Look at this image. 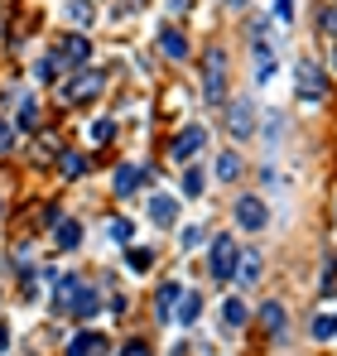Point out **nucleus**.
I'll return each instance as SVG.
<instances>
[{
  "instance_id": "nucleus-3",
  "label": "nucleus",
  "mask_w": 337,
  "mask_h": 356,
  "mask_svg": "<svg viewBox=\"0 0 337 356\" xmlns=\"http://www.w3.org/2000/svg\"><path fill=\"white\" fill-rule=\"evenodd\" d=\"M236 260H241V245H236L231 236L212 241V280H217V284H226V280L236 275Z\"/></svg>"
},
{
  "instance_id": "nucleus-35",
  "label": "nucleus",
  "mask_w": 337,
  "mask_h": 356,
  "mask_svg": "<svg viewBox=\"0 0 337 356\" xmlns=\"http://www.w3.org/2000/svg\"><path fill=\"white\" fill-rule=\"evenodd\" d=\"M5 347H10V327L0 323V352H5Z\"/></svg>"
},
{
  "instance_id": "nucleus-22",
  "label": "nucleus",
  "mask_w": 337,
  "mask_h": 356,
  "mask_svg": "<svg viewBox=\"0 0 337 356\" xmlns=\"http://www.w3.org/2000/svg\"><path fill=\"white\" fill-rule=\"evenodd\" d=\"M72 313H77V318L97 313V289H87V284H82V289H77V298H72Z\"/></svg>"
},
{
  "instance_id": "nucleus-12",
  "label": "nucleus",
  "mask_w": 337,
  "mask_h": 356,
  "mask_svg": "<svg viewBox=\"0 0 337 356\" xmlns=\"http://www.w3.org/2000/svg\"><path fill=\"white\" fill-rule=\"evenodd\" d=\"M203 140H207V130H198V125H188V130H183V135H178L173 145H168V154H173V159H188V154H193V149H198Z\"/></svg>"
},
{
  "instance_id": "nucleus-11",
  "label": "nucleus",
  "mask_w": 337,
  "mask_h": 356,
  "mask_svg": "<svg viewBox=\"0 0 337 356\" xmlns=\"http://www.w3.org/2000/svg\"><path fill=\"white\" fill-rule=\"evenodd\" d=\"M183 303V284H164L159 294H155V313H159V323H168L173 318V308Z\"/></svg>"
},
{
  "instance_id": "nucleus-32",
  "label": "nucleus",
  "mask_w": 337,
  "mask_h": 356,
  "mask_svg": "<svg viewBox=\"0 0 337 356\" xmlns=\"http://www.w3.org/2000/svg\"><path fill=\"white\" fill-rule=\"evenodd\" d=\"M116 356H150V342H140V337H135V342H125Z\"/></svg>"
},
{
  "instance_id": "nucleus-21",
  "label": "nucleus",
  "mask_w": 337,
  "mask_h": 356,
  "mask_svg": "<svg viewBox=\"0 0 337 356\" xmlns=\"http://www.w3.org/2000/svg\"><path fill=\"white\" fill-rule=\"evenodd\" d=\"M198 313H203V298H198V294H183V303H178V323L188 327V323H198Z\"/></svg>"
},
{
  "instance_id": "nucleus-37",
  "label": "nucleus",
  "mask_w": 337,
  "mask_h": 356,
  "mask_svg": "<svg viewBox=\"0 0 337 356\" xmlns=\"http://www.w3.org/2000/svg\"><path fill=\"white\" fill-rule=\"evenodd\" d=\"M226 5H236V10H241V5H246V0H226Z\"/></svg>"
},
{
  "instance_id": "nucleus-30",
  "label": "nucleus",
  "mask_w": 337,
  "mask_h": 356,
  "mask_svg": "<svg viewBox=\"0 0 337 356\" xmlns=\"http://www.w3.org/2000/svg\"><path fill=\"white\" fill-rule=\"evenodd\" d=\"M107 232H111V241H130V236H135V227H130V222H120V217H116Z\"/></svg>"
},
{
  "instance_id": "nucleus-29",
  "label": "nucleus",
  "mask_w": 337,
  "mask_h": 356,
  "mask_svg": "<svg viewBox=\"0 0 337 356\" xmlns=\"http://www.w3.org/2000/svg\"><path fill=\"white\" fill-rule=\"evenodd\" d=\"M68 15H72L77 24H92V5H87V0H68Z\"/></svg>"
},
{
  "instance_id": "nucleus-4",
  "label": "nucleus",
  "mask_w": 337,
  "mask_h": 356,
  "mask_svg": "<svg viewBox=\"0 0 337 356\" xmlns=\"http://www.w3.org/2000/svg\"><path fill=\"white\" fill-rule=\"evenodd\" d=\"M226 130H231L236 140H251V135H256V106H251L246 97L226 102Z\"/></svg>"
},
{
  "instance_id": "nucleus-8",
  "label": "nucleus",
  "mask_w": 337,
  "mask_h": 356,
  "mask_svg": "<svg viewBox=\"0 0 337 356\" xmlns=\"http://www.w3.org/2000/svg\"><path fill=\"white\" fill-rule=\"evenodd\" d=\"M87 54H92V44H87V39H82V34H68V39H63V44H58V67H63V63H72V67H77V63H87Z\"/></svg>"
},
{
  "instance_id": "nucleus-24",
  "label": "nucleus",
  "mask_w": 337,
  "mask_h": 356,
  "mask_svg": "<svg viewBox=\"0 0 337 356\" xmlns=\"http://www.w3.org/2000/svg\"><path fill=\"white\" fill-rule=\"evenodd\" d=\"M203 188H207V178H203V169H188V174H183V193H188V197H198Z\"/></svg>"
},
{
  "instance_id": "nucleus-16",
  "label": "nucleus",
  "mask_w": 337,
  "mask_h": 356,
  "mask_svg": "<svg viewBox=\"0 0 337 356\" xmlns=\"http://www.w3.org/2000/svg\"><path fill=\"white\" fill-rule=\"evenodd\" d=\"M140 183H145V169L140 164H120L116 169V193H135Z\"/></svg>"
},
{
  "instance_id": "nucleus-36",
  "label": "nucleus",
  "mask_w": 337,
  "mask_h": 356,
  "mask_svg": "<svg viewBox=\"0 0 337 356\" xmlns=\"http://www.w3.org/2000/svg\"><path fill=\"white\" fill-rule=\"evenodd\" d=\"M5 145H10V125H0V149H5Z\"/></svg>"
},
{
  "instance_id": "nucleus-23",
  "label": "nucleus",
  "mask_w": 337,
  "mask_h": 356,
  "mask_svg": "<svg viewBox=\"0 0 337 356\" xmlns=\"http://www.w3.org/2000/svg\"><path fill=\"white\" fill-rule=\"evenodd\" d=\"M87 140H92V145H111L116 140V120H97V125L87 130Z\"/></svg>"
},
{
  "instance_id": "nucleus-20",
  "label": "nucleus",
  "mask_w": 337,
  "mask_h": 356,
  "mask_svg": "<svg viewBox=\"0 0 337 356\" xmlns=\"http://www.w3.org/2000/svg\"><path fill=\"white\" fill-rule=\"evenodd\" d=\"M222 323L226 327H246V303L241 298H226L222 303Z\"/></svg>"
},
{
  "instance_id": "nucleus-27",
  "label": "nucleus",
  "mask_w": 337,
  "mask_h": 356,
  "mask_svg": "<svg viewBox=\"0 0 337 356\" xmlns=\"http://www.w3.org/2000/svg\"><path fill=\"white\" fill-rule=\"evenodd\" d=\"M34 120H39V106L24 97V102H19V130H34Z\"/></svg>"
},
{
  "instance_id": "nucleus-6",
  "label": "nucleus",
  "mask_w": 337,
  "mask_h": 356,
  "mask_svg": "<svg viewBox=\"0 0 337 356\" xmlns=\"http://www.w3.org/2000/svg\"><path fill=\"white\" fill-rule=\"evenodd\" d=\"M102 82H107L102 72H77V77H72V82L63 87V102H68V106H77V102L97 97V92H102Z\"/></svg>"
},
{
  "instance_id": "nucleus-34",
  "label": "nucleus",
  "mask_w": 337,
  "mask_h": 356,
  "mask_svg": "<svg viewBox=\"0 0 337 356\" xmlns=\"http://www.w3.org/2000/svg\"><path fill=\"white\" fill-rule=\"evenodd\" d=\"M323 29H328V34H337V5H328V10H323Z\"/></svg>"
},
{
  "instance_id": "nucleus-26",
  "label": "nucleus",
  "mask_w": 337,
  "mask_h": 356,
  "mask_svg": "<svg viewBox=\"0 0 337 356\" xmlns=\"http://www.w3.org/2000/svg\"><path fill=\"white\" fill-rule=\"evenodd\" d=\"M58 169H63V178H77L87 164H82V154H63V159H58Z\"/></svg>"
},
{
  "instance_id": "nucleus-25",
  "label": "nucleus",
  "mask_w": 337,
  "mask_h": 356,
  "mask_svg": "<svg viewBox=\"0 0 337 356\" xmlns=\"http://www.w3.org/2000/svg\"><path fill=\"white\" fill-rule=\"evenodd\" d=\"M313 337H318V342L337 337V318H323V313H318V318H313Z\"/></svg>"
},
{
  "instance_id": "nucleus-33",
  "label": "nucleus",
  "mask_w": 337,
  "mask_h": 356,
  "mask_svg": "<svg viewBox=\"0 0 337 356\" xmlns=\"http://www.w3.org/2000/svg\"><path fill=\"white\" fill-rule=\"evenodd\" d=\"M193 245H203V227H188L183 232V250H193Z\"/></svg>"
},
{
  "instance_id": "nucleus-2",
  "label": "nucleus",
  "mask_w": 337,
  "mask_h": 356,
  "mask_svg": "<svg viewBox=\"0 0 337 356\" xmlns=\"http://www.w3.org/2000/svg\"><path fill=\"white\" fill-rule=\"evenodd\" d=\"M294 87H299V97H304V102H323L328 77H323L318 58H299V67H294Z\"/></svg>"
},
{
  "instance_id": "nucleus-5",
  "label": "nucleus",
  "mask_w": 337,
  "mask_h": 356,
  "mask_svg": "<svg viewBox=\"0 0 337 356\" xmlns=\"http://www.w3.org/2000/svg\"><path fill=\"white\" fill-rule=\"evenodd\" d=\"M231 217H236V227H241V232H260V227L270 222V212H265V202H260V197H236V212H231Z\"/></svg>"
},
{
  "instance_id": "nucleus-28",
  "label": "nucleus",
  "mask_w": 337,
  "mask_h": 356,
  "mask_svg": "<svg viewBox=\"0 0 337 356\" xmlns=\"http://www.w3.org/2000/svg\"><path fill=\"white\" fill-rule=\"evenodd\" d=\"M125 265H130V270H150L155 255H150V250H125Z\"/></svg>"
},
{
  "instance_id": "nucleus-13",
  "label": "nucleus",
  "mask_w": 337,
  "mask_h": 356,
  "mask_svg": "<svg viewBox=\"0 0 337 356\" xmlns=\"http://www.w3.org/2000/svg\"><path fill=\"white\" fill-rule=\"evenodd\" d=\"M236 280H241V284H256V280H260V255H256L251 245H246L241 260H236Z\"/></svg>"
},
{
  "instance_id": "nucleus-17",
  "label": "nucleus",
  "mask_w": 337,
  "mask_h": 356,
  "mask_svg": "<svg viewBox=\"0 0 337 356\" xmlns=\"http://www.w3.org/2000/svg\"><path fill=\"white\" fill-rule=\"evenodd\" d=\"M260 327H265L270 337H280V332H284V303H275V298H270V303L260 308Z\"/></svg>"
},
{
  "instance_id": "nucleus-15",
  "label": "nucleus",
  "mask_w": 337,
  "mask_h": 356,
  "mask_svg": "<svg viewBox=\"0 0 337 356\" xmlns=\"http://www.w3.org/2000/svg\"><path fill=\"white\" fill-rule=\"evenodd\" d=\"M77 289H82V284H77L72 275H58V280H54V308H72Z\"/></svg>"
},
{
  "instance_id": "nucleus-9",
  "label": "nucleus",
  "mask_w": 337,
  "mask_h": 356,
  "mask_svg": "<svg viewBox=\"0 0 337 356\" xmlns=\"http://www.w3.org/2000/svg\"><path fill=\"white\" fill-rule=\"evenodd\" d=\"M68 356H107V337L102 332H77L68 342Z\"/></svg>"
},
{
  "instance_id": "nucleus-19",
  "label": "nucleus",
  "mask_w": 337,
  "mask_h": 356,
  "mask_svg": "<svg viewBox=\"0 0 337 356\" xmlns=\"http://www.w3.org/2000/svg\"><path fill=\"white\" fill-rule=\"evenodd\" d=\"M217 178H222V183H236V178H241V154H236V149L217 154Z\"/></svg>"
},
{
  "instance_id": "nucleus-18",
  "label": "nucleus",
  "mask_w": 337,
  "mask_h": 356,
  "mask_svg": "<svg viewBox=\"0 0 337 356\" xmlns=\"http://www.w3.org/2000/svg\"><path fill=\"white\" fill-rule=\"evenodd\" d=\"M58 250H77V241H82V222H72V217H63L58 222Z\"/></svg>"
},
{
  "instance_id": "nucleus-14",
  "label": "nucleus",
  "mask_w": 337,
  "mask_h": 356,
  "mask_svg": "<svg viewBox=\"0 0 337 356\" xmlns=\"http://www.w3.org/2000/svg\"><path fill=\"white\" fill-rule=\"evenodd\" d=\"M159 54H164V58H188V39H183V34H178V29H164V34H159Z\"/></svg>"
},
{
  "instance_id": "nucleus-1",
  "label": "nucleus",
  "mask_w": 337,
  "mask_h": 356,
  "mask_svg": "<svg viewBox=\"0 0 337 356\" xmlns=\"http://www.w3.org/2000/svg\"><path fill=\"white\" fill-rule=\"evenodd\" d=\"M203 97H207V106L226 102V54L222 49H207V63H203Z\"/></svg>"
},
{
  "instance_id": "nucleus-7",
  "label": "nucleus",
  "mask_w": 337,
  "mask_h": 356,
  "mask_svg": "<svg viewBox=\"0 0 337 356\" xmlns=\"http://www.w3.org/2000/svg\"><path fill=\"white\" fill-rule=\"evenodd\" d=\"M275 54H280V49H275V39L265 34V24H256V77H260V82L275 72Z\"/></svg>"
},
{
  "instance_id": "nucleus-31",
  "label": "nucleus",
  "mask_w": 337,
  "mask_h": 356,
  "mask_svg": "<svg viewBox=\"0 0 337 356\" xmlns=\"http://www.w3.org/2000/svg\"><path fill=\"white\" fill-rule=\"evenodd\" d=\"M294 19V0H275V24H289Z\"/></svg>"
},
{
  "instance_id": "nucleus-10",
  "label": "nucleus",
  "mask_w": 337,
  "mask_h": 356,
  "mask_svg": "<svg viewBox=\"0 0 337 356\" xmlns=\"http://www.w3.org/2000/svg\"><path fill=\"white\" fill-rule=\"evenodd\" d=\"M150 217H155L159 227H173V222H178V197H168V193H155V197H150Z\"/></svg>"
}]
</instances>
